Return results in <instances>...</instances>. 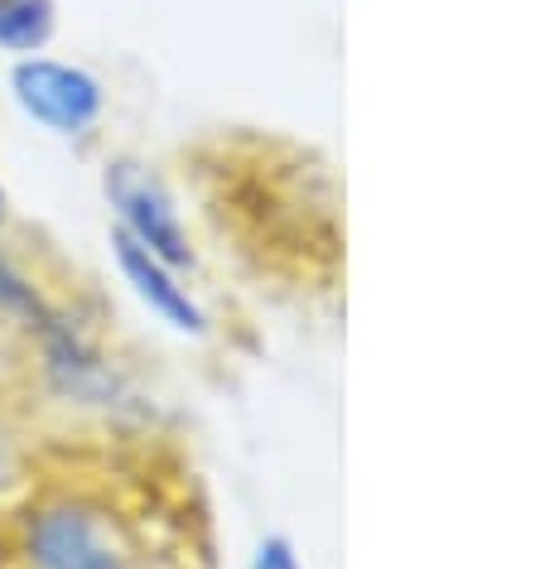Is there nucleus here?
<instances>
[{"instance_id":"obj_8","label":"nucleus","mask_w":545,"mask_h":569,"mask_svg":"<svg viewBox=\"0 0 545 569\" xmlns=\"http://www.w3.org/2000/svg\"><path fill=\"white\" fill-rule=\"evenodd\" d=\"M6 218H10V198H6V189H0V227H6Z\"/></svg>"},{"instance_id":"obj_7","label":"nucleus","mask_w":545,"mask_h":569,"mask_svg":"<svg viewBox=\"0 0 545 569\" xmlns=\"http://www.w3.org/2000/svg\"><path fill=\"white\" fill-rule=\"evenodd\" d=\"M247 569H299V555H295V546L285 536H266L261 546H256Z\"/></svg>"},{"instance_id":"obj_6","label":"nucleus","mask_w":545,"mask_h":569,"mask_svg":"<svg viewBox=\"0 0 545 569\" xmlns=\"http://www.w3.org/2000/svg\"><path fill=\"white\" fill-rule=\"evenodd\" d=\"M0 315H6V319H20L30 333H39L53 315H59V309L44 300V290H39V284L24 276V270L10 261L6 251H0Z\"/></svg>"},{"instance_id":"obj_2","label":"nucleus","mask_w":545,"mask_h":569,"mask_svg":"<svg viewBox=\"0 0 545 569\" xmlns=\"http://www.w3.org/2000/svg\"><path fill=\"white\" fill-rule=\"evenodd\" d=\"M102 193H107L111 212H117V232L140 241L150 256H160V261L175 266V270H189L198 261L189 227H184V218H179L175 193L165 189V179L155 174L150 164L126 160V154L121 160H107Z\"/></svg>"},{"instance_id":"obj_3","label":"nucleus","mask_w":545,"mask_h":569,"mask_svg":"<svg viewBox=\"0 0 545 569\" xmlns=\"http://www.w3.org/2000/svg\"><path fill=\"white\" fill-rule=\"evenodd\" d=\"M10 97L34 126L53 136H88L107 111V88L102 78L63 59H16L10 68Z\"/></svg>"},{"instance_id":"obj_4","label":"nucleus","mask_w":545,"mask_h":569,"mask_svg":"<svg viewBox=\"0 0 545 569\" xmlns=\"http://www.w3.org/2000/svg\"><path fill=\"white\" fill-rule=\"evenodd\" d=\"M111 261L126 276V284L136 290V300L150 309L160 323H169L175 333H208V315L204 305L189 295V284H179V270L165 266L160 256H150L140 241H131L126 232L111 227Z\"/></svg>"},{"instance_id":"obj_1","label":"nucleus","mask_w":545,"mask_h":569,"mask_svg":"<svg viewBox=\"0 0 545 569\" xmlns=\"http://www.w3.org/2000/svg\"><path fill=\"white\" fill-rule=\"evenodd\" d=\"M0 569H208V531L155 468L88 453L0 502Z\"/></svg>"},{"instance_id":"obj_5","label":"nucleus","mask_w":545,"mask_h":569,"mask_svg":"<svg viewBox=\"0 0 545 569\" xmlns=\"http://www.w3.org/2000/svg\"><path fill=\"white\" fill-rule=\"evenodd\" d=\"M59 34V0H0V53L34 59Z\"/></svg>"}]
</instances>
